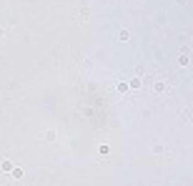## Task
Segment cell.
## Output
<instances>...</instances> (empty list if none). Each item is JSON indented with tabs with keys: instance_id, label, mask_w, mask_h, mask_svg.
Returning a JSON list of instances; mask_svg holds the SVG:
<instances>
[{
	"instance_id": "obj_1",
	"label": "cell",
	"mask_w": 193,
	"mask_h": 186,
	"mask_svg": "<svg viewBox=\"0 0 193 186\" xmlns=\"http://www.w3.org/2000/svg\"><path fill=\"white\" fill-rule=\"evenodd\" d=\"M13 178H23V169H13Z\"/></svg>"
},
{
	"instance_id": "obj_2",
	"label": "cell",
	"mask_w": 193,
	"mask_h": 186,
	"mask_svg": "<svg viewBox=\"0 0 193 186\" xmlns=\"http://www.w3.org/2000/svg\"><path fill=\"white\" fill-rule=\"evenodd\" d=\"M153 153H155V156H163V153H166V148H163V146H155Z\"/></svg>"
},
{
	"instance_id": "obj_3",
	"label": "cell",
	"mask_w": 193,
	"mask_h": 186,
	"mask_svg": "<svg viewBox=\"0 0 193 186\" xmlns=\"http://www.w3.org/2000/svg\"><path fill=\"white\" fill-rule=\"evenodd\" d=\"M45 141H55V131H45Z\"/></svg>"
},
{
	"instance_id": "obj_4",
	"label": "cell",
	"mask_w": 193,
	"mask_h": 186,
	"mask_svg": "<svg viewBox=\"0 0 193 186\" xmlns=\"http://www.w3.org/2000/svg\"><path fill=\"white\" fill-rule=\"evenodd\" d=\"M3 171H13V163L10 161H3Z\"/></svg>"
}]
</instances>
